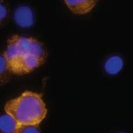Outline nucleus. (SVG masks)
<instances>
[{"mask_svg":"<svg viewBox=\"0 0 133 133\" xmlns=\"http://www.w3.org/2000/svg\"><path fill=\"white\" fill-rule=\"evenodd\" d=\"M9 70L16 75L29 73L41 66L47 54L42 44L31 37L14 35L8 41L4 53Z\"/></svg>","mask_w":133,"mask_h":133,"instance_id":"nucleus-1","label":"nucleus"},{"mask_svg":"<svg viewBox=\"0 0 133 133\" xmlns=\"http://www.w3.org/2000/svg\"><path fill=\"white\" fill-rule=\"evenodd\" d=\"M14 19L17 24L22 27H31L34 22L33 11L25 5L17 8L14 14Z\"/></svg>","mask_w":133,"mask_h":133,"instance_id":"nucleus-4","label":"nucleus"},{"mask_svg":"<svg viewBox=\"0 0 133 133\" xmlns=\"http://www.w3.org/2000/svg\"><path fill=\"white\" fill-rule=\"evenodd\" d=\"M20 124L11 115L6 113L2 115L0 120V129L3 132H18Z\"/></svg>","mask_w":133,"mask_h":133,"instance_id":"nucleus-6","label":"nucleus"},{"mask_svg":"<svg viewBox=\"0 0 133 133\" xmlns=\"http://www.w3.org/2000/svg\"><path fill=\"white\" fill-rule=\"evenodd\" d=\"M4 109L19 124L39 125L47 115V108L41 96L31 91H25L9 101Z\"/></svg>","mask_w":133,"mask_h":133,"instance_id":"nucleus-2","label":"nucleus"},{"mask_svg":"<svg viewBox=\"0 0 133 133\" xmlns=\"http://www.w3.org/2000/svg\"><path fill=\"white\" fill-rule=\"evenodd\" d=\"M124 61L119 55H112L108 58L104 63V69L109 75H116L123 69Z\"/></svg>","mask_w":133,"mask_h":133,"instance_id":"nucleus-5","label":"nucleus"},{"mask_svg":"<svg viewBox=\"0 0 133 133\" xmlns=\"http://www.w3.org/2000/svg\"><path fill=\"white\" fill-rule=\"evenodd\" d=\"M7 14H8V11H7L6 8H5L3 3H2L1 4V21H3V19L6 17Z\"/></svg>","mask_w":133,"mask_h":133,"instance_id":"nucleus-8","label":"nucleus"},{"mask_svg":"<svg viewBox=\"0 0 133 133\" xmlns=\"http://www.w3.org/2000/svg\"><path fill=\"white\" fill-rule=\"evenodd\" d=\"M40 130L39 129L38 125L34 124H20L18 132H39Z\"/></svg>","mask_w":133,"mask_h":133,"instance_id":"nucleus-7","label":"nucleus"},{"mask_svg":"<svg viewBox=\"0 0 133 133\" xmlns=\"http://www.w3.org/2000/svg\"><path fill=\"white\" fill-rule=\"evenodd\" d=\"M65 3L72 12L83 15L91 11L98 0H65Z\"/></svg>","mask_w":133,"mask_h":133,"instance_id":"nucleus-3","label":"nucleus"}]
</instances>
